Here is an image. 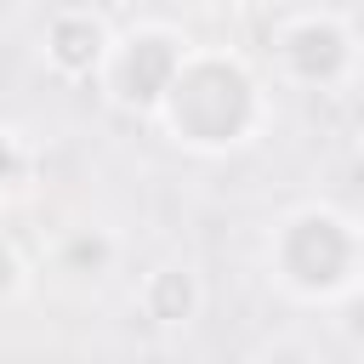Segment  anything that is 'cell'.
<instances>
[{
    "label": "cell",
    "mask_w": 364,
    "mask_h": 364,
    "mask_svg": "<svg viewBox=\"0 0 364 364\" xmlns=\"http://www.w3.org/2000/svg\"><path fill=\"white\" fill-rule=\"evenodd\" d=\"M273 119V97H267V80L262 68L233 51V46H205V40H188V51L176 57L148 125L182 148V154H239L250 148Z\"/></svg>",
    "instance_id": "1"
},
{
    "label": "cell",
    "mask_w": 364,
    "mask_h": 364,
    "mask_svg": "<svg viewBox=\"0 0 364 364\" xmlns=\"http://www.w3.org/2000/svg\"><path fill=\"white\" fill-rule=\"evenodd\" d=\"M267 279L296 307H353L364 284V228L341 205H296L267 228Z\"/></svg>",
    "instance_id": "2"
},
{
    "label": "cell",
    "mask_w": 364,
    "mask_h": 364,
    "mask_svg": "<svg viewBox=\"0 0 364 364\" xmlns=\"http://www.w3.org/2000/svg\"><path fill=\"white\" fill-rule=\"evenodd\" d=\"M267 68L296 91H353L358 85V28L330 6H290L267 28Z\"/></svg>",
    "instance_id": "3"
},
{
    "label": "cell",
    "mask_w": 364,
    "mask_h": 364,
    "mask_svg": "<svg viewBox=\"0 0 364 364\" xmlns=\"http://www.w3.org/2000/svg\"><path fill=\"white\" fill-rule=\"evenodd\" d=\"M182 51H188V34H182L176 23H165V17H142V23H131V28H114L108 57H102V68H97L91 85H97L119 114L148 119Z\"/></svg>",
    "instance_id": "4"
},
{
    "label": "cell",
    "mask_w": 364,
    "mask_h": 364,
    "mask_svg": "<svg viewBox=\"0 0 364 364\" xmlns=\"http://www.w3.org/2000/svg\"><path fill=\"white\" fill-rule=\"evenodd\" d=\"M108 40H114V23L97 6H57L40 23V63L63 85H91L108 57Z\"/></svg>",
    "instance_id": "5"
},
{
    "label": "cell",
    "mask_w": 364,
    "mask_h": 364,
    "mask_svg": "<svg viewBox=\"0 0 364 364\" xmlns=\"http://www.w3.org/2000/svg\"><path fill=\"white\" fill-rule=\"evenodd\" d=\"M136 313L154 324V330H188V324H199V313H205V279H199V267L193 262H182V256H165V262H154L142 279H136Z\"/></svg>",
    "instance_id": "6"
},
{
    "label": "cell",
    "mask_w": 364,
    "mask_h": 364,
    "mask_svg": "<svg viewBox=\"0 0 364 364\" xmlns=\"http://www.w3.org/2000/svg\"><path fill=\"white\" fill-rule=\"evenodd\" d=\"M114 262H119V239L108 228H68L51 245V267L80 279V284H102L114 273Z\"/></svg>",
    "instance_id": "7"
},
{
    "label": "cell",
    "mask_w": 364,
    "mask_h": 364,
    "mask_svg": "<svg viewBox=\"0 0 364 364\" xmlns=\"http://www.w3.org/2000/svg\"><path fill=\"white\" fill-rule=\"evenodd\" d=\"M34 171H40V154L34 142L17 131V125H0V205L28 193L34 188Z\"/></svg>",
    "instance_id": "8"
},
{
    "label": "cell",
    "mask_w": 364,
    "mask_h": 364,
    "mask_svg": "<svg viewBox=\"0 0 364 364\" xmlns=\"http://www.w3.org/2000/svg\"><path fill=\"white\" fill-rule=\"evenodd\" d=\"M23 290H28V256H23V245L0 228V307H11Z\"/></svg>",
    "instance_id": "9"
},
{
    "label": "cell",
    "mask_w": 364,
    "mask_h": 364,
    "mask_svg": "<svg viewBox=\"0 0 364 364\" xmlns=\"http://www.w3.org/2000/svg\"><path fill=\"white\" fill-rule=\"evenodd\" d=\"M290 6H330V11H347L353 0H290Z\"/></svg>",
    "instance_id": "10"
}]
</instances>
